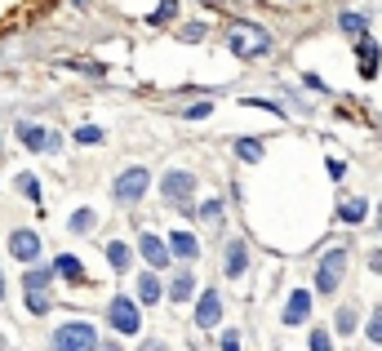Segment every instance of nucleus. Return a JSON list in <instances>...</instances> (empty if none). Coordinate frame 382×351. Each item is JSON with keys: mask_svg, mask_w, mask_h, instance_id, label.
I'll return each instance as SVG.
<instances>
[{"mask_svg": "<svg viewBox=\"0 0 382 351\" xmlns=\"http://www.w3.org/2000/svg\"><path fill=\"white\" fill-rule=\"evenodd\" d=\"M94 223H98V218H94V209H76L67 227L76 231V236H85V231H94Z\"/></svg>", "mask_w": 382, "mask_h": 351, "instance_id": "obj_21", "label": "nucleus"}, {"mask_svg": "<svg viewBox=\"0 0 382 351\" xmlns=\"http://www.w3.org/2000/svg\"><path fill=\"white\" fill-rule=\"evenodd\" d=\"M311 351H334V342H329V329H320V325L311 329Z\"/></svg>", "mask_w": 382, "mask_h": 351, "instance_id": "obj_29", "label": "nucleus"}, {"mask_svg": "<svg viewBox=\"0 0 382 351\" xmlns=\"http://www.w3.org/2000/svg\"><path fill=\"white\" fill-rule=\"evenodd\" d=\"M107 325L120 333V338H134V333L142 329V316H138V303L129 294H116L111 307H107Z\"/></svg>", "mask_w": 382, "mask_h": 351, "instance_id": "obj_3", "label": "nucleus"}, {"mask_svg": "<svg viewBox=\"0 0 382 351\" xmlns=\"http://www.w3.org/2000/svg\"><path fill=\"white\" fill-rule=\"evenodd\" d=\"M49 280H54V267H36V262H27L23 289H49Z\"/></svg>", "mask_w": 382, "mask_h": 351, "instance_id": "obj_16", "label": "nucleus"}, {"mask_svg": "<svg viewBox=\"0 0 382 351\" xmlns=\"http://www.w3.org/2000/svg\"><path fill=\"white\" fill-rule=\"evenodd\" d=\"M54 276H62V280H85V267H80V258L62 254V258H54Z\"/></svg>", "mask_w": 382, "mask_h": 351, "instance_id": "obj_18", "label": "nucleus"}, {"mask_svg": "<svg viewBox=\"0 0 382 351\" xmlns=\"http://www.w3.org/2000/svg\"><path fill=\"white\" fill-rule=\"evenodd\" d=\"M76 143H80V147L103 143V129H98V125H80V129H76Z\"/></svg>", "mask_w": 382, "mask_h": 351, "instance_id": "obj_26", "label": "nucleus"}, {"mask_svg": "<svg viewBox=\"0 0 382 351\" xmlns=\"http://www.w3.org/2000/svg\"><path fill=\"white\" fill-rule=\"evenodd\" d=\"M218 321H223V298L213 294V289H205V294H201V307H196V325H201V329H213Z\"/></svg>", "mask_w": 382, "mask_h": 351, "instance_id": "obj_10", "label": "nucleus"}, {"mask_svg": "<svg viewBox=\"0 0 382 351\" xmlns=\"http://www.w3.org/2000/svg\"><path fill=\"white\" fill-rule=\"evenodd\" d=\"M174 13H178V5H174V0H164V5H160V9L152 13V23H169Z\"/></svg>", "mask_w": 382, "mask_h": 351, "instance_id": "obj_31", "label": "nucleus"}, {"mask_svg": "<svg viewBox=\"0 0 382 351\" xmlns=\"http://www.w3.org/2000/svg\"><path fill=\"white\" fill-rule=\"evenodd\" d=\"M378 227H382V209H378Z\"/></svg>", "mask_w": 382, "mask_h": 351, "instance_id": "obj_36", "label": "nucleus"}, {"mask_svg": "<svg viewBox=\"0 0 382 351\" xmlns=\"http://www.w3.org/2000/svg\"><path fill=\"white\" fill-rule=\"evenodd\" d=\"M164 294H169L174 303H187V298L196 294V276H191V272H178V276L169 280V289H164Z\"/></svg>", "mask_w": 382, "mask_h": 351, "instance_id": "obj_14", "label": "nucleus"}, {"mask_svg": "<svg viewBox=\"0 0 382 351\" xmlns=\"http://www.w3.org/2000/svg\"><path fill=\"white\" fill-rule=\"evenodd\" d=\"M342 272H347V249H329V254L320 258V267H315V294H320V298L338 294Z\"/></svg>", "mask_w": 382, "mask_h": 351, "instance_id": "obj_5", "label": "nucleus"}, {"mask_svg": "<svg viewBox=\"0 0 382 351\" xmlns=\"http://www.w3.org/2000/svg\"><path fill=\"white\" fill-rule=\"evenodd\" d=\"M227 45L236 49L240 58H262V54H271V36H267L262 27H254V23H245V27H231Z\"/></svg>", "mask_w": 382, "mask_h": 351, "instance_id": "obj_2", "label": "nucleus"}, {"mask_svg": "<svg viewBox=\"0 0 382 351\" xmlns=\"http://www.w3.org/2000/svg\"><path fill=\"white\" fill-rule=\"evenodd\" d=\"M138 249H142V258H147V267H152V272H160V267L174 262L169 245H164L160 236H152V231H142V236H138Z\"/></svg>", "mask_w": 382, "mask_h": 351, "instance_id": "obj_9", "label": "nucleus"}, {"mask_svg": "<svg viewBox=\"0 0 382 351\" xmlns=\"http://www.w3.org/2000/svg\"><path fill=\"white\" fill-rule=\"evenodd\" d=\"M107 262H111V272H129V267H134V254H129L125 240H111L107 245Z\"/></svg>", "mask_w": 382, "mask_h": 351, "instance_id": "obj_15", "label": "nucleus"}, {"mask_svg": "<svg viewBox=\"0 0 382 351\" xmlns=\"http://www.w3.org/2000/svg\"><path fill=\"white\" fill-rule=\"evenodd\" d=\"M0 298H5V276H0Z\"/></svg>", "mask_w": 382, "mask_h": 351, "instance_id": "obj_35", "label": "nucleus"}, {"mask_svg": "<svg viewBox=\"0 0 382 351\" xmlns=\"http://www.w3.org/2000/svg\"><path fill=\"white\" fill-rule=\"evenodd\" d=\"M201 223H209V227L223 223V200H205L201 205Z\"/></svg>", "mask_w": 382, "mask_h": 351, "instance_id": "obj_25", "label": "nucleus"}, {"mask_svg": "<svg viewBox=\"0 0 382 351\" xmlns=\"http://www.w3.org/2000/svg\"><path fill=\"white\" fill-rule=\"evenodd\" d=\"M307 316H311V294H307V289H293V294H289V303H285V316H280V321H285V325H303Z\"/></svg>", "mask_w": 382, "mask_h": 351, "instance_id": "obj_11", "label": "nucleus"}, {"mask_svg": "<svg viewBox=\"0 0 382 351\" xmlns=\"http://www.w3.org/2000/svg\"><path fill=\"white\" fill-rule=\"evenodd\" d=\"M160 196L169 200L174 209L187 213V209H191V200H196V178H191L187 169H169V174L160 178Z\"/></svg>", "mask_w": 382, "mask_h": 351, "instance_id": "obj_4", "label": "nucleus"}, {"mask_svg": "<svg viewBox=\"0 0 382 351\" xmlns=\"http://www.w3.org/2000/svg\"><path fill=\"white\" fill-rule=\"evenodd\" d=\"M236 156L240 160H262V143L258 138H236Z\"/></svg>", "mask_w": 382, "mask_h": 351, "instance_id": "obj_22", "label": "nucleus"}, {"mask_svg": "<svg viewBox=\"0 0 382 351\" xmlns=\"http://www.w3.org/2000/svg\"><path fill=\"white\" fill-rule=\"evenodd\" d=\"M164 298V289H160V280L147 272V276H138V303H160Z\"/></svg>", "mask_w": 382, "mask_h": 351, "instance_id": "obj_19", "label": "nucleus"}, {"mask_svg": "<svg viewBox=\"0 0 382 351\" xmlns=\"http://www.w3.org/2000/svg\"><path fill=\"white\" fill-rule=\"evenodd\" d=\"M223 351H240V338H236V333H227V338H223Z\"/></svg>", "mask_w": 382, "mask_h": 351, "instance_id": "obj_33", "label": "nucleus"}, {"mask_svg": "<svg viewBox=\"0 0 382 351\" xmlns=\"http://www.w3.org/2000/svg\"><path fill=\"white\" fill-rule=\"evenodd\" d=\"M364 333H369V342H378V347H382V307H373V316H369V329H364Z\"/></svg>", "mask_w": 382, "mask_h": 351, "instance_id": "obj_28", "label": "nucleus"}, {"mask_svg": "<svg viewBox=\"0 0 382 351\" xmlns=\"http://www.w3.org/2000/svg\"><path fill=\"white\" fill-rule=\"evenodd\" d=\"M18 191H23L27 200H40V182H36V174H18Z\"/></svg>", "mask_w": 382, "mask_h": 351, "instance_id": "obj_27", "label": "nucleus"}, {"mask_svg": "<svg viewBox=\"0 0 382 351\" xmlns=\"http://www.w3.org/2000/svg\"><path fill=\"white\" fill-rule=\"evenodd\" d=\"M54 351H98V329L89 321H67L54 329Z\"/></svg>", "mask_w": 382, "mask_h": 351, "instance_id": "obj_1", "label": "nucleus"}, {"mask_svg": "<svg viewBox=\"0 0 382 351\" xmlns=\"http://www.w3.org/2000/svg\"><path fill=\"white\" fill-rule=\"evenodd\" d=\"M138 351H169V347H164V342H160V338H152V342H142V347H138Z\"/></svg>", "mask_w": 382, "mask_h": 351, "instance_id": "obj_34", "label": "nucleus"}, {"mask_svg": "<svg viewBox=\"0 0 382 351\" xmlns=\"http://www.w3.org/2000/svg\"><path fill=\"white\" fill-rule=\"evenodd\" d=\"M373 72H378V45L360 36V76H364V80H373Z\"/></svg>", "mask_w": 382, "mask_h": 351, "instance_id": "obj_17", "label": "nucleus"}, {"mask_svg": "<svg viewBox=\"0 0 382 351\" xmlns=\"http://www.w3.org/2000/svg\"><path fill=\"white\" fill-rule=\"evenodd\" d=\"M27 311L31 316H45L49 311V294L45 289H27Z\"/></svg>", "mask_w": 382, "mask_h": 351, "instance_id": "obj_24", "label": "nucleus"}, {"mask_svg": "<svg viewBox=\"0 0 382 351\" xmlns=\"http://www.w3.org/2000/svg\"><path fill=\"white\" fill-rule=\"evenodd\" d=\"M245 267H249V245H245V240H231V245H227V267H223V272L236 280Z\"/></svg>", "mask_w": 382, "mask_h": 351, "instance_id": "obj_13", "label": "nucleus"}, {"mask_svg": "<svg viewBox=\"0 0 382 351\" xmlns=\"http://www.w3.org/2000/svg\"><path fill=\"white\" fill-rule=\"evenodd\" d=\"M205 116H213V103H196V107L187 111V121H205Z\"/></svg>", "mask_w": 382, "mask_h": 351, "instance_id": "obj_32", "label": "nucleus"}, {"mask_svg": "<svg viewBox=\"0 0 382 351\" xmlns=\"http://www.w3.org/2000/svg\"><path fill=\"white\" fill-rule=\"evenodd\" d=\"M18 138H23V147H31V152H58V147H62L58 133L40 129V125H18Z\"/></svg>", "mask_w": 382, "mask_h": 351, "instance_id": "obj_7", "label": "nucleus"}, {"mask_svg": "<svg viewBox=\"0 0 382 351\" xmlns=\"http://www.w3.org/2000/svg\"><path fill=\"white\" fill-rule=\"evenodd\" d=\"M334 325H338V333H347V338H352V333H356V325H360V311H356V307H338Z\"/></svg>", "mask_w": 382, "mask_h": 351, "instance_id": "obj_20", "label": "nucleus"}, {"mask_svg": "<svg viewBox=\"0 0 382 351\" xmlns=\"http://www.w3.org/2000/svg\"><path fill=\"white\" fill-rule=\"evenodd\" d=\"M364 209H369V205H364L360 196H356V200H342V223H352V227H356V223L364 218Z\"/></svg>", "mask_w": 382, "mask_h": 351, "instance_id": "obj_23", "label": "nucleus"}, {"mask_svg": "<svg viewBox=\"0 0 382 351\" xmlns=\"http://www.w3.org/2000/svg\"><path fill=\"white\" fill-rule=\"evenodd\" d=\"M9 254L18 262H36L40 258V236H36V231H27V227L9 231Z\"/></svg>", "mask_w": 382, "mask_h": 351, "instance_id": "obj_8", "label": "nucleus"}, {"mask_svg": "<svg viewBox=\"0 0 382 351\" xmlns=\"http://www.w3.org/2000/svg\"><path fill=\"white\" fill-rule=\"evenodd\" d=\"M342 31H352V36H364V18H360V13H342Z\"/></svg>", "mask_w": 382, "mask_h": 351, "instance_id": "obj_30", "label": "nucleus"}, {"mask_svg": "<svg viewBox=\"0 0 382 351\" xmlns=\"http://www.w3.org/2000/svg\"><path fill=\"white\" fill-rule=\"evenodd\" d=\"M147 187H152V174H147L142 165H134V169H125L120 178H116L111 196L120 200V205H134V200H142V196H147Z\"/></svg>", "mask_w": 382, "mask_h": 351, "instance_id": "obj_6", "label": "nucleus"}, {"mask_svg": "<svg viewBox=\"0 0 382 351\" xmlns=\"http://www.w3.org/2000/svg\"><path fill=\"white\" fill-rule=\"evenodd\" d=\"M164 245H169V254H174V258H182V262H191L196 254H201V245H196L191 231H174V236L164 240Z\"/></svg>", "mask_w": 382, "mask_h": 351, "instance_id": "obj_12", "label": "nucleus"}]
</instances>
